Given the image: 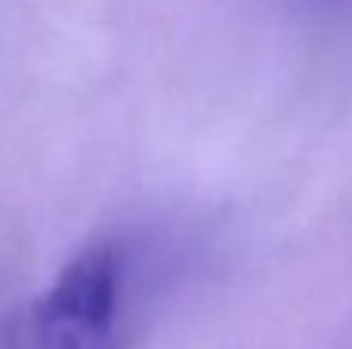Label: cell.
Returning <instances> with one entry per match:
<instances>
[{
  "label": "cell",
  "mask_w": 352,
  "mask_h": 349,
  "mask_svg": "<svg viewBox=\"0 0 352 349\" xmlns=\"http://www.w3.org/2000/svg\"><path fill=\"white\" fill-rule=\"evenodd\" d=\"M309 10L322 12V16L331 19H343V22H352V0H303Z\"/></svg>",
  "instance_id": "7a4b0ae2"
},
{
  "label": "cell",
  "mask_w": 352,
  "mask_h": 349,
  "mask_svg": "<svg viewBox=\"0 0 352 349\" xmlns=\"http://www.w3.org/2000/svg\"><path fill=\"white\" fill-rule=\"evenodd\" d=\"M133 247L96 238L12 313L0 349H130Z\"/></svg>",
  "instance_id": "6da1fadb"
}]
</instances>
